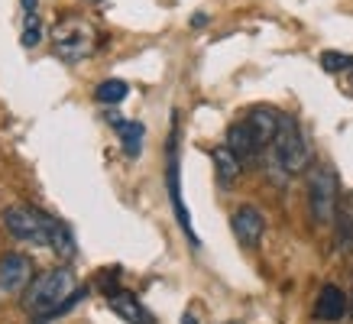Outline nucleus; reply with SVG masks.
<instances>
[{"label": "nucleus", "instance_id": "nucleus-1", "mask_svg": "<svg viewBox=\"0 0 353 324\" xmlns=\"http://www.w3.org/2000/svg\"><path fill=\"white\" fill-rule=\"evenodd\" d=\"M78 295H85V289L75 285V272L68 266H55L32 276L30 285L23 289V312H30L32 318H49L72 308Z\"/></svg>", "mask_w": 353, "mask_h": 324}, {"label": "nucleus", "instance_id": "nucleus-2", "mask_svg": "<svg viewBox=\"0 0 353 324\" xmlns=\"http://www.w3.org/2000/svg\"><path fill=\"white\" fill-rule=\"evenodd\" d=\"M3 227L10 230L13 240H23L30 247H55L62 221H55L32 205H13L3 211Z\"/></svg>", "mask_w": 353, "mask_h": 324}, {"label": "nucleus", "instance_id": "nucleus-3", "mask_svg": "<svg viewBox=\"0 0 353 324\" xmlns=\"http://www.w3.org/2000/svg\"><path fill=\"white\" fill-rule=\"evenodd\" d=\"M49 36H52L55 55L68 65L85 62V59H91V55L97 52V30L85 20V17H78V13L62 17V20L52 26Z\"/></svg>", "mask_w": 353, "mask_h": 324}, {"label": "nucleus", "instance_id": "nucleus-4", "mask_svg": "<svg viewBox=\"0 0 353 324\" xmlns=\"http://www.w3.org/2000/svg\"><path fill=\"white\" fill-rule=\"evenodd\" d=\"M269 152H272V165L282 175H301L311 165V150L299 127V120L285 117V114L279 120V133L272 140V146H269Z\"/></svg>", "mask_w": 353, "mask_h": 324}, {"label": "nucleus", "instance_id": "nucleus-5", "mask_svg": "<svg viewBox=\"0 0 353 324\" xmlns=\"http://www.w3.org/2000/svg\"><path fill=\"white\" fill-rule=\"evenodd\" d=\"M308 211L318 227H331L341 214V179L331 165H314L308 175Z\"/></svg>", "mask_w": 353, "mask_h": 324}, {"label": "nucleus", "instance_id": "nucleus-6", "mask_svg": "<svg viewBox=\"0 0 353 324\" xmlns=\"http://www.w3.org/2000/svg\"><path fill=\"white\" fill-rule=\"evenodd\" d=\"M165 162H169V165H165V185H169V198H172V205H175V217H179L182 230L188 234L192 247H198L201 240H198V234L192 230L188 207H185V201H182V182H179V133H175V127H172V136H169V159Z\"/></svg>", "mask_w": 353, "mask_h": 324}, {"label": "nucleus", "instance_id": "nucleus-7", "mask_svg": "<svg viewBox=\"0 0 353 324\" xmlns=\"http://www.w3.org/2000/svg\"><path fill=\"white\" fill-rule=\"evenodd\" d=\"M230 227H234L236 240L253 250V247H259V240L266 234V217H263V211L256 205H240L230 214Z\"/></svg>", "mask_w": 353, "mask_h": 324}, {"label": "nucleus", "instance_id": "nucleus-8", "mask_svg": "<svg viewBox=\"0 0 353 324\" xmlns=\"http://www.w3.org/2000/svg\"><path fill=\"white\" fill-rule=\"evenodd\" d=\"M347 312H350V302H347V295H343L341 285H334V282L321 285L318 298H314V321L337 324L347 318Z\"/></svg>", "mask_w": 353, "mask_h": 324}, {"label": "nucleus", "instance_id": "nucleus-9", "mask_svg": "<svg viewBox=\"0 0 353 324\" xmlns=\"http://www.w3.org/2000/svg\"><path fill=\"white\" fill-rule=\"evenodd\" d=\"M32 263L23 253H3L0 256V289L3 292H23L30 285Z\"/></svg>", "mask_w": 353, "mask_h": 324}, {"label": "nucleus", "instance_id": "nucleus-10", "mask_svg": "<svg viewBox=\"0 0 353 324\" xmlns=\"http://www.w3.org/2000/svg\"><path fill=\"white\" fill-rule=\"evenodd\" d=\"M243 120H246V127L253 130V136L259 140V146L269 150L272 140H276V133H279V120H282V114L272 110V108H253Z\"/></svg>", "mask_w": 353, "mask_h": 324}, {"label": "nucleus", "instance_id": "nucleus-11", "mask_svg": "<svg viewBox=\"0 0 353 324\" xmlns=\"http://www.w3.org/2000/svg\"><path fill=\"white\" fill-rule=\"evenodd\" d=\"M211 162H214V175H217V185L224 188V192H230L236 185V179L243 175V162L234 156V150L230 146H214L211 150Z\"/></svg>", "mask_w": 353, "mask_h": 324}, {"label": "nucleus", "instance_id": "nucleus-12", "mask_svg": "<svg viewBox=\"0 0 353 324\" xmlns=\"http://www.w3.org/2000/svg\"><path fill=\"white\" fill-rule=\"evenodd\" d=\"M227 146L234 150V156L240 162H253L259 152H263L259 140L253 136V130L246 127V120H236V123H230V130H227Z\"/></svg>", "mask_w": 353, "mask_h": 324}, {"label": "nucleus", "instance_id": "nucleus-13", "mask_svg": "<svg viewBox=\"0 0 353 324\" xmlns=\"http://www.w3.org/2000/svg\"><path fill=\"white\" fill-rule=\"evenodd\" d=\"M108 305H110V312L117 314V318H123L127 324H156L152 314L139 305V298H133V292H123V289L110 292Z\"/></svg>", "mask_w": 353, "mask_h": 324}, {"label": "nucleus", "instance_id": "nucleus-14", "mask_svg": "<svg viewBox=\"0 0 353 324\" xmlns=\"http://www.w3.org/2000/svg\"><path fill=\"white\" fill-rule=\"evenodd\" d=\"M108 120L114 123L120 136V146H123V156L127 159H139V152H143V136H146V127L139 123V120H120L117 114H108Z\"/></svg>", "mask_w": 353, "mask_h": 324}, {"label": "nucleus", "instance_id": "nucleus-15", "mask_svg": "<svg viewBox=\"0 0 353 324\" xmlns=\"http://www.w3.org/2000/svg\"><path fill=\"white\" fill-rule=\"evenodd\" d=\"M43 17H39V10L36 13H23V32H20V45L23 49H36V45L43 43Z\"/></svg>", "mask_w": 353, "mask_h": 324}, {"label": "nucleus", "instance_id": "nucleus-16", "mask_svg": "<svg viewBox=\"0 0 353 324\" xmlns=\"http://www.w3.org/2000/svg\"><path fill=\"white\" fill-rule=\"evenodd\" d=\"M130 94L127 81H120V78H108V81H101L94 91V97L101 101V104H120L123 97Z\"/></svg>", "mask_w": 353, "mask_h": 324}, {"label": "nucleus", "instance_id": "nucleus-17", "mask_svg": "<svg viewBox=\"0 0 353 324\" xmlns=\"http://www.w3.org/2000/svg\"><path fill=\"white\" fill-rule=\"evenodd\" d=\"M353 62V55L347 52H334V49H327V52H321V68L324 72H331V75H337V72H347Z\"/></svg>", "mask_w": 353, "mask_h": 324}, {"label": "nucleus", "instance_id": "nucleus-18", "mask_svg": "<svg viewBox=\"0 0 353 324\" xmlns=\"http://www.w3.org/2000/svg\"><path fill=\"white\" fill-rule=\"evenodd\" d=\"M23 3V13H36L39 10V0H20Z\"/></svg>", "mask_w": 353, "mask_h": 324}, {"label": "nucleus", "instance_id": "nucleus-19", "mask_svg": "<svg viewBox=\"0 0 353 324\" xmlns=\"http://www.w3.org/2000/svg\"><path fill=\"white\" fill-rule=\"evenodd\" d=\"M182 324H198V321H194V314H185V318H182Z\"/></svg>", "mask_w": 353, "mask_h": 324}, {"label": "nucleus", "instance_id": "nucleus-20", "mask_svg": "<svg viewBox=\"0 0 353 324\" xmlns=\"http://www.w3.org/2000/svg\"><path fill=\"white\" fill-rule=\"evenodd\" d=\"M347 75H350L347 81H350V88H353V62H350V68H347Z\"/></svg>", "mask_w": 353, "mask_h": 324}, {"label": "nucleus", "instance_id": "nucleus-21", "mask_svg": "<svg viewBox=\"0 0 353 324\" xmlns=\"http://www.w3.org/2000/svg\"><path fill=\"white\" fill-rule=\"evenodd\" d=\"M85 3H104V0H85Z\"/></svg>", "mask_w": 353, "mask_h": 324}, {"label": "nucleus", "instance_id": "nucleus-22", "mask_svg": "<svg viewBox=\"0 0 353 324\" xmlns=\"http://www.w3.org/2000/svg\"><path fill=\"white\" fill-rule=\"evenodd\" d=\"M350 314H353V298H350Z\"/></svg>", "mask_w": 353, "mask_h": 324}, {"label": "nucleus", "instance_id": "nucleus-23", "mask_svg": "<svg viewBox=\"0 0 353 324\" xmlns=\"http://www.w3.org/2000/svg\"><path fill=\"white\" fill-rule=\"evenodd\" d=\"M227 324H236V321H227Z\"/></svg>", "mask_w": 353, "mask_h": 324}]
</instances>
